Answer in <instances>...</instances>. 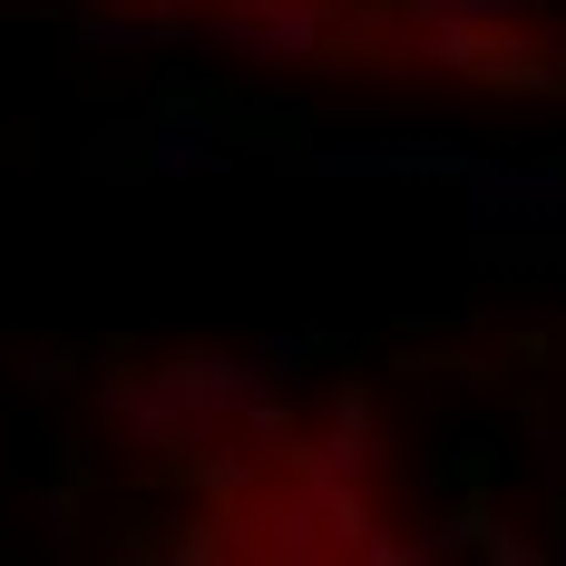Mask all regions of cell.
Masks as SVG:
<instances>
[{"label": "cell", "mask_w": 566, "mask_h": 566, "mask_svg": "<svg viewBox=\"0 0 566 566\" xmlns=\"http://www.w3.org/2000/svg\"><path fill=\"white\" fill-rule=\"evenodd\" d=\"M333 0H234V10H216V40L244 59H264V69H303V59H323V20Z\"/></svg>", "instance_id": "1"}, {"label": "cell", "mask_w": 566, "mask_h": 566, "mask_svg": "<svg viewBox=\"0 0 566 566\" xmlns=\"http://www.w3.org/2000/svg\"><path fill=\"white\" fill-rule=\"evenodd\" d=\"M274 469H303V479H381V469H391V440H381L371 400L342 391V400H333V420H323L313 440H283Z\"/></svg>", "instance_id": "2"}, {"label": "cell", "mask_w": 566, "mask_h": 566, "mask_svg": "<svg viewBox=\"0 0 566 566\" xmlns=\"http://www.w3.org/2000/svg\"><path fill=\"white\" fill-rule=\"evenodd\" d=\"M410 20H527V0H410Z\"/></svg>", "instance_id": "3"}, {"label": "cell", "mask_w": 566, "mask_h": 566, "mask_svg": "<svg viewBox=\"0 0 566 566\" xmlns=\"http://www.w3.org/2000/svg\"><path fill=\"white\" fill-rule=\"evenodd\" d=\"M157 10H176V0H157Z\"/></svg>", "instance_id": "4"}]
</instances>
